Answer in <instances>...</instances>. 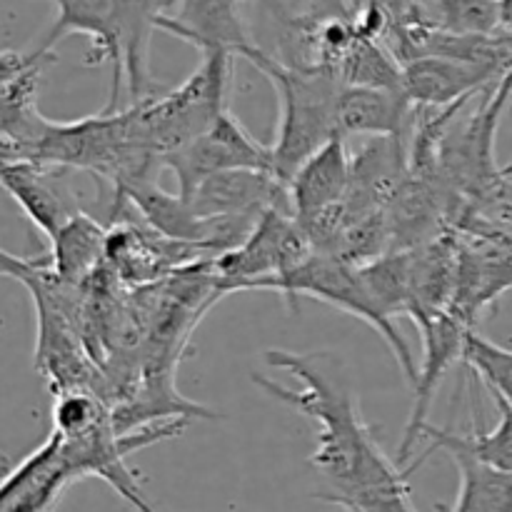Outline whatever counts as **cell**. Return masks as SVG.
Wrapping results in <instances>:
<instances>
[{
    "instance_id": "cell-4",
    "label": "cell",
    "mask_w": 512,
    "mask_h": 512,
    "mask_svg": "<svg viewBox=\"0 0 512 512\" xmlns=\"http://www.w3.org/2000/svg\"><path fill=\"white\" fill-rule=\"evenodd\" d=\"M233 55L208 50L185 83L160 98L135 105V123L143 143L163 165L165 155L203 135L228 108L233 83Z\"/></svg>"
},
{
    "instance_id": "cell-7",
    "label": "cell",
    "mask_w": 512,
    "mask_h": 512,
    "mask_svg": "<svg viewBox=\"0 0 512 512\" xmlns=\"http://www.w3.org/2000/svg\"><path fill=\"white\" fill-rule=\"evenodd\" d=\"M163 168L175 175L185 200L203 180L228 170H268L273 173V150L260 145L230 110H225L203 135L163 158ZM275 175V173H273Z\"/></svg>"
},
{
    "instance_id": "cell-5",
    "label": "cell",
    "mask_w": 512,
    "mask_h": 512,
    "mask_svg": "<svg viewBox=\"0 0 512 512\" xmlns=\"http://www.w3.org/2000/svg\"><path fill=\"white\" fill-rule=\"evenodd\" d=\"M253 290L283 293L290 305H295V298L305 295V298L320 300V303L333 305V308L363 320V323H368L370 328L383 335L398 365L403 368L408 383L415 385V380H418V365H415L408 343H405L400 330L393 325V320L385 318L383 310L378 308V303L373 300L370 290L365 288L360 270L355 265L335 258V255L313 253L303 265L285 273L283 278L265 280V283L255 285Z\"/></svg>"
},
{
    "instance_id": "cell-12",
    "label": "cell",
    "mask_w": 512,
    "mask_h": 512,
    "mask_svg": "<svg viewBox=\"0 0 512 512\" xmlns=\"http://www.w3.org/2000/svg\"><path fill=\"white\" fill-rule=\"evenodd\" d=\"M63 173L65 168L30 163V160L0 165L5 193L48 240H53L75 215L83 213L75 193L63 180Z\"/></svg>"
},
{
    "instance_id": "cell-19",
    "label": "cell",
    "mask_w": 512,
    "mask_h": 512,
    "mask_svg": "<svg viewBox=\"0 0 512 512\" xmlns=\"http://www.w3.org/2000/svg\"><path fill=\"white\" fill-rule=\"evenodd\" d=\"M360 278L385 318L410 313L413 295V250H388L380 258L360 265Z\"/></svg>"
},
{
    "instance_id": "cell-14",
    "label": "cell",
    "mask_w": 512,
    "mask_h": 512,
    "mask_svg": "<svg viewBox=\"0 0 512 512\" xmlns=\"http://www.w3.org/2000/svg\"><path fill=\"white\" fill-rule=\"evenodd\" d=\"M495 85H500V78L493 70L443 55H420L408 60L403 63V78H400V88L410 105L438 110L468 103Z\"/></svg>"
},
{
    "instance_id": "cell-16",
    "label": "cell",
    "mask_w": 512,
    "mask_h": 512,
    "mask_svg": "<svg viewBox=\"0 0 512 512\" xmlns=\"http://www.w3.org/2000/svg\"><path fill=\"white\" fill-rule=\"evenodd\" d=\"M353 178V155L345 148L343 135H335L328 145L310 155L293 178L288 180V205L298 223L323 213L340 203Z\"/></svg>"
},
{
    "instance_id": "cell-18",
    "label": "cell",
    "mask_w": 512,
    "mask_h": 512,
    "mask_svg": "<svg viewBox=\"0 0 512 512\" xmlns=\"http://www.w3.org/2000/svg\"><path fill=\"white\" fill-rule=\"evenodd\" d=\"M108 235L98 220L78 213L50 240V268L68 283L80 285L108 258Z\"/></svg>"
},
{
    "instance_id": "cell-21",
    "label": "cell",
    "mask_w": 512,
    "mask_h": 512,
    "mask_svg": "<svg viewBox=\"0 0 512 512\" xmlns=\"http://www.w3.org/2000/svg\"><path fill=\"white\" fill-rule=\"evenodd\" d=\"M435 28L453 35L500 33V0H433Z\"/></svg>"
},
{
    "instance_id": "cell-10",
    "label": "cell",
    "mask_w": 512,
    "mask_h": 512,
    "mask_svg": "<svg viewBox=\"0 0 512 512\" xmlns=\"http://www.w3.org/2000/svg\"><path fill=\"white\" fill-rule=\"evenodd\" d=\"M420 335H423V363L418 368V380H415V403L410 410L408 428H405L403 443L398 450V465L413 455L415 443L423 438L425 428H428V413L433 405L438 385L448 375L458 360H463L465 353V335H468V325L453 313H440L428 320L418 323Z\"/></svg>"
},
{
    "instance_id": "cell-15",
    "label": "cell",
    "mask_w": 512,
    "mask_h": 512,
    "mask_svg": "<svg viewBox=\"0 0 512 512\" xmlns=\"http://www.w3.org/2000/svg\"><path fill=\"white\" fill-rule=\"evenodd\" d=\"M423 438L430 440V450L423 460L435 450H443L458 465L460 490L453 512H512V473L480 460L465 445L463 435L428 425Z\"/></svg>"
},
{
    "instance_id": "cell-8",
    "label": "cell",
    "mask_w": 512,
    "mask_h": 512,
    "mask_svg": "<svg viewBox=\"0 0 512 512\" xmlns=\"http://www.w3.org/2000/svg\"><path fill=\"white\" fill-rule=\"evenodd\" d=\"M55 60L48 50H3L0 58V155L3 163L23 160L43 138L50 120L38 108L40 75Z\"/></svg>"
},
{
    "instance_id": "cell-9",
    "label": "cell",
    "mask_w": 512,
    "mask_h": 512,
    "mask_svg": "<svg viewBox=\"0 0 512 512\" xmlns=\"http://www.w3.org/2000/svg\"><path fill=\"white\" fill-rule=\"evenodd\" d=\"M188 200L195 213L205 220L255 225L270 208H283L290 213L288 185L268 170L218 173L203 180Z\"/></svg>"
},
{
    "instance_id": "cell-24",
    "label": "cell",
    "mask_w": 512,
    "mask_h": 512,
    "mask_svg": "<svg viewBox=\"0 0 512 512\" xmlns=\"http://www.w3.org/2000/svg\"><path fill=\"white\" fill-rule=\"evenodd\" d=\"M505 33H508V35H510V43H512V30H505ZM500 88H503V90H505V93H508V95H512V73L508 75V78H505V80H503V83H500Z\"/></svg>"
},
{
    "instance_id": "cell-11",
    "label": "cell",
    "mask_w": 512,
    "mask_h": 512,
    "mask_svg": "<svg viewBox=\"0 0 512 512\" xmlns=\"http://www.w3.org/2000/svg\"><path fill=\"white\" fill-rule=\"evenodd\" d=\"M240 5L243 0H180L178 13L160 15L158 28L195 45L200 53L223 50L233 58L250 60L260 45L250 35Z\"/></svg>"
},
{
    "instance_id": "cell-17",
    "label": "cell",
    "mask_w": 512,
    "mask_h": 512,
    "mask_svg": "<svg viewBox=\"0 0 512 512\" xmlns=\"http://www.w3.org/2000/svg\"><path fill=\"white\" fill-rule=\"evenodd\" d=\"M410 100L398 88H368V85H343L338 100V128L343 138L368 135V138H403Z\"/></svg>"
},
{
    "instance_id": "cell-13",
    "label": "cell",
    "mask_w": 512,
    "mask_h": 512,
    "mask_svg": "<svg viewBox=\"0 0 512 512\" xmlns=\"http://www.w3.org/2000/svg\"><path fill=\"white\" fill-rule=\"evenodd\" d=\"M75 480L78 478L65 458L63 435L53 430L40 448L5 475L0 512H55Z\"/></svg>"
},
{
    "instance_id": "cell-25",
    "label": "cell",
    "mask_w": 512,
    "mask_h": 512,
    "mask_svg": "<svg viewBox=\"0 0 512 512\" xmlns=\"http://www.w3.org/2000/svg\"><path fill=\"white\" fill-rule=\"evenodd\" d=\"M165 3H168V0H165Z\"/></svg>"
},
{
    "instance_id": "cell-6",
    "label": "cell",
    "mask_w": 512,
    "mask_h": 512,
    "mask_svg": "<svg viewBox=\"0 0 512 512\" xmlns=\"http://www.w3.org/2000/svg\"><path fill=\"white\" fill-rule=\"evenodd\" d=\"M313 253V245L298 220L288 210L270 208L238 248L215 255L210 263L215 275V295L253 290L265 280L283 278Z\"/></svg>"
},
{
    "instance_id": "cell-1",
    "label": "cell",
    "mask_w": 512,
    "mask_h": 512,
    "mask_svg": "<svg viewBox=\"0 0 512 512\" xmlns=\"http://www.w3.org/2000/svg\"><path fill=\"white\" fill-rule=\"evenodd\" d=\"M265 360L293 375L300 388H288L265 375H253V383L278 403L318 423L310 465L330 488L320 498L348 512H373L390 500L410 495L408 473L385 458L378 440L363 423L355 395L343 380L323 368V355L268 350Z\"/></svg>"
},
{
    "instance_id": "cell-20",
    "label": "cell",
    "mask_w": 512,
    "mask_h": 512,
    "mask_svg": "<svg viewBox=\"0 0 512 512\" xmlns=\"http://www.w3.org/2000/svg\"><path fill=\"white\" fill-rule=\"evenodd\" d=\"M463 363L475 370L493 398H503L512 405V350L500 348L493 340L483 338L478 330L470 328L465 335Z\"/></svg>"
},
{
    "instance_id": "cell-22",
    "label": "cell",
    "mask_w": 512,
    "mask_h": 512,
    "mask_svg": "<svg viewBox=\"0 0 512 512\" xmlns=\"http://www.w3.org/2000/svg\"><path fill=\"white\" fill-rule=\"evenodd\" d=\"M373 512H418V510H415L413 503H410V495H403V498L390 500V503H385L383 508H378Z\"/></svg>"
},
{
    "instance_id": "cell-2",
    "label": "cell",
    "mask_w": 512,
    "mask_h": 512,
    "mask_svg": "<svg viewBox=\"0 0 512 512\" xmlns=\"http://www.w3.org/2000/svg\"><path fill=\"white\" fill-rule=\"evenodd\" d=\"M58 10L55 23L40 50L53 53L60 38L70 33L88 35V63L113 65V88H110V113L120 110V83L130 95V105L153 98V75H150V35L158 28L165 13V0H50Z\"/></svg>"
},
{
    "instance_id": "cell-23",
    "label": "cell",
    "mask_w": 512,
    "mask_h": 512,
    "mask_svg": "<svg viewBox=\"0 0 512 512\" xmlns=\"http://www.w3.org/2000/svg\"><path fill=\"white\" fill-rule=\"evenodd\" d=\"M498 218H500V220H505V223H510V225H512V203H505L503 208L498 210Z\"/></svg>"
},
{
    "instance_id": "cell-3",
    "label": "cell",
    "mask_w": 512,
    "mask_h": 512,
    "mask_svg": "<svg viewBox=\"0 0 512 512\" xmlns=\"http://www.w3.org/2000/svg\"><path fill=\"white\" fill-rule=\"evenodd\" d=\"M253 63L278 95V130H275L273 173L288 185L295 170L328 145L338 128V100L343 83L330 70L295 65L258 50Z\"/></svg>"
}]
</instances>
